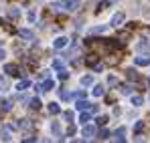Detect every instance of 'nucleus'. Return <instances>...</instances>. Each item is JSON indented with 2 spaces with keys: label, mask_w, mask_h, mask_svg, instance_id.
I'll return each mask as SVG.
<instances>
[{
  "label": "nucleus",
  "mask_w": 150,
  "mask_h": 143,
  "mask_svg": "<svg viewBox=\"0 0 150 143\" xmlns=\"http://www.w3.org/2000/svg\"><path fill=\"white\" fill-rule=\"evenodd\" d=\"M96 133H98V131H96V127H93L91 123H85V125H83V129H81V135H83L85 139H91Z\"/></svg>",
  "instance_id": "1"
},
{
  "label": "nucleus",
  "mask_w": 150,
  "mask_h": 143,
  "mask_svg": "<svg viewBox=\"0 0 150 143\" xmlns=\"http://www.w3.org/2000/svg\"><path fill=\"white\" fill-rule=\"evenodd\" d=\"M79 6H81L79 0H65V10H67V12H77Z\"/></svg>",
  "instance_id": "2"
},
{
  "label": "nucleus",
  "mask_w": 150,
  "mask_h": 143,
  "mask_svg": "<svg viewBox=\"0 0 150 143\" xmlns=\"http://www.w3.org/2000/svg\"><path fill=\"white\" fill-rule=\"evenodd\" d=\"M67 45H69V38L67 36H59V38L53 40V48H65Z\"/></svg>",
  "instance_id": "3"
},
{
  "label": "nucleus",
  "mask_w": 150,
  "mask_h": 143,
  "mask_svg": "<svg viewBox=\"0 0 150 143\" xmlns=\"http://www.w3.org/2000/svg\"><path fill=\"white\" fill-rule=\"evenodd\" d=\"M4 73H8V75H14V77H21V71H18V67H16L14 63H8V65H4Z\"/></svg>",
  "instance_id": "4"
},
{
  "label": "nucleus",
  "mask_w": 150,
  "mask_h": 143,
  "mask_svg": "<svg viewBox=\"0 0 150 143\" xmlns=\"http://www.w3.org/2000/svg\"><path fill=\"white\" fill-rule=\"evenodd\" d=\"M124 22V12H116L114 16H112V26H120V24Z\"/></svg>",
  "instance_id": "5"
},
{
  "label": "nucleus",
  "mask_w": 150,
  "mask_h": 143,
  "mask_svg": "<svg viewBox=\"0 0 150 143\" xmlns=\"http://www.w3.org/2000/svg\"><path fill=\"white\" fill-rule=\"evenodd\" d=\"M89 107H91V103H87L85 99H79V101L75 103V109H77V111H85V109H89Z\"/></svg>",
  "instance_id": "6"
},
{
  "label": "nucleus",
  "mask_w": 150,
  "mask_h": 143,
  "mask_svg": "<svg viewBox=\"0 0 150 143\" xmlns=\"http://www.w3.org/2000/svg\"><path fill=\"white\" fill-rule=\"evenodd\" d=\"M134 63H136L138 67H148L150 65V57H136Z\"/></svg>",
  "instance_id": "7"
},
{
  "label": "nucleus",
  "mask_w": 150,
  "mask_h": 143,
  "mask_svg": "<svg viewBox=\"0 0 150 143\" xmlns=\"http://www.w3.org/2000/svg\"><path fill=\"white\" fill-rule=\"evenodd\" d=\"M53 87H55V81H53V79H45V81H43V85H41V91L45 93V91H51Z\"/></svg>",
  "instance_id": "8"
},
{
  "label": "nucleus",
  "mask_w": 150,
  "mask_h": 143,
  "mask_svg": "<svg viewBox=\"0 0 150 143\" xmlns=\"http://www.w3.org/2000/svg\"><path fill=\"white\" fill-rule=\"evenodd\" d=\"M10 129H18V127H2L0 135H2V139H4V141H10V139H12V137H10Z\"/></svg>",
  "instance_id": "9"
},
{
  "label": "nucleus",
  "mask_w": 150,
  "mask_h": 143,
  "mask_svg": "<svg viewBox=\"0 0 150 143\" xmlns=\"http://www.w3.org/2000/svg\"><path fill=\"white\" fill-rule=\"evenodd\" d=\"M8 89H10V81H8V77L0 75V91H8Z\"/></svg>",
  "instance_id": "10"
},
{
  "label": "nucleus",
  "mask_w": 150,
  "mask_h": 143,
  "mask_svg": "<svg viewBox=\"0 0 150 143\" xmlns=\"http://www.w3.org/2000/svg\"><path fill=\"white\" fill-rule=\"evenodd\" d=\"M16 127L18 129H33V123H30V119H18Z\"/></svg>",
  "instance_id": "11"
},
{
  "label": "nucleus",
  "mask_w": 150,
  "mask_h": 143,
  "mask_svg": "<svg viewBox=\"0 0 150 143\" xmlns=\"http://www.w3.org/2000/svg\"><path fill=\"white\" fill-rule=\"evenodd\" d=\"M89 119H91V111H89V109H85V111L79 115V123H83V125H85V123H89Z\"/></svg>",
  "instance_id": "12"
},
{
  "label": "nucleus",
  "mask_w": 150,
  "mask_h": 143,
  "mask_svg": "<svg viewBox=\"0 0 150 143\" xmlns=\"http://www.w3.org/2000/svg\"><path fill=\"white\" fill-rule=\"evenodd\" d=\"M18 36L25 38V40H33V32H30L28 28H21V30H18Z\"/></svg>",
  "instance_id": "13"
},
{
  "label": "nucleus",
  "mask_w": 150,
  "mask_h": 143,
  "mask_svg": "<svg viewBox=\"0 0 150 143\" xmlns=\"http://www.w3.org/2000/svg\"><path fill=\"white\" fill-rule=\"evenodd\" d=\"M26 87H30V81H28V79H21L18 85H16V91H18V93H21V91H26Z\"/></svg>",
  "instance_id": "14"
},
{
  "label": "nucleus",
  "mask_w": 150,
  "mask_h": 143,
  "mask_svg": "<svg viewBox=\"0 0 150 143\" xmlns=\"http://www.w3.org/2000/svg\"><path fill=\"white\" fill-rule=\"evenodd\" d=\"M124 133H126V129H124V127H120V129L114 133V139H116V141H120V143H124V141H126Z\"/></svg>",
  "instance_id": "15"
},
{
  "label": "nucleus",
  "mask_w": 150,
  "mask_h": 143,
  "mask_svg": "<svg viewBox=\"0 0 150 143\" xmlns=\"http://www.w3.org/2000/svg\"><path fill=\"white\" fill-rule=\"evenodd\" d=\"M85 65L96 67V65H98V54H93V52H91V54H87V57H85Z\"/></svg>",
  "instance_id": "16"
},
{
  "label": "nucleus",
  "mask_w": 150,
  "mask_h": 143,
  "mask_svg": "<svg viewBox=\"0 0 150 143\" xmlns=\"http://www.w3.org/2000/svg\"><path fill=\"white\" fill-rule=\"evenodd\" d=\"M51 133H53V135H57V137H61V127H59V123H57V121H53V123H51ZM61 139H63V137H61Z\"/></svg>",
  "instance_id": "17"
},
{
  "label": "nucleus",
  "mask_w": 150,
  "mask_h": 143,
  "mask_svg": "<svg viewBox=\"0 0 150 143\" xmlns=\"http://www.w3.org/2000/svg\"><path fill=\"white\" fill-rule=\"evenodd\" d=\"M81 85H83V87L93 85V77H91V75H83V77H81Z\"/></svg>",
  "instance_id": "18"
},
{
  "label": "nucleus",
  "mask_w": 150,
  "mask_h": 143,
  "mask_svg": "<svg viewBox=\"0 0 150 143\" xmlns=\"http://www.w3.org/2000/svg\"><path fill=\"white\" fill-rule=\"evenodd\" d=\"M103 93H105V87L103 85H96L93 87V97H103Z\"/></svg>",
  "instance_id": "19"
},
{
  "label": "nucleus",
  "mask_w": 150,
  "mask_h": 143,
  "mask_svg": "<svg viewBox=\"0 0 150 143\" xmlns=\"http://www.w3.org/2000/svg\"><path fill=\"white\" fill-rule=\"evenodd\" d=\"M49 111H51V115H59V113H61L59 103H49Z\"/></svg>",
  "instance_id": "20"
},
{
  "label": "nucleus",
  "mask_w": 150,
  "mask_h": 143,
  "mask_svg": "<svg viewBox=\"0 0 150 143\" xmlns=\"http://www.w3.org/2000/svg\"><path fill=\"white\" fill-rule=\"evenodd\" d=\"M142 103H144V97L142 95H132V105L134 107H140Z\"/></svg>",
  "instance_id": "21"
},
{
  "label": "nucleus",
  "mask_w": 150,
  "mask_h": 143,
  "mask_svg": "<svg viewBox=\"0 0 150 143\" xmlns=\"http://www.w3.org/2000/svg\"><path fill=\"white\" fill-rule=\"evenodd\" d=\"M105 28H108V26H93V28H89V32H91V34H103Z\"/></svg>",
  "instance_id": "22"
},
{
  "label": "nucleus",
  "mask_w": 150,
  "mask_h": 143,
  "mask_svg": "<svg viewBox=\"0 0 150 143\" xmlns=\"http://www.w3.org/2000/svg\"><path fill=\"white\" fill-rule=\"evenodd\" d=\"M28 103H30V105H28L30 109H35V111H39V109H41V101H39V99H30Z\"/></svg>",
  "instance_id": "23"
},
{
  "label": "nucleus",
  "mask_w": 150,
  "mask_h": 143,
  "mask_svg": "<svg viewBox=\"0 0 150 143\" xmlns=\"http://www.w3.org/2000/svg\"><path fill=\"white\" fill-rule=\"evenodd\" d=\"M0 109H2V111H10V109H12V101H4V99H2Z\"/></svg>",
  "instance_id": "24"
},
{
  "label": "nucleus",
  "mask_w": 150,
  "mask_h": 143,
  "mask_svg": "<svg viewBox=\"0 0 150 143\" xmlns=\"http://www.w3.org/2000/svg\"><path fill=\"white\" fill-rule=\"evenodd\" d=\"M53 69H55V71H63V69H65L63 61H59V59H57V61H53Z\"/></svg>",
  "instance_id": "25"
},
{
  "label": "nucleus",
  "mask_w": 150,
  "mask_h": 143,
  "mask_svg": "<svg viewBox=\"0 0 150 143\" xmlns=\"http://www.w3.org/2000/svg\"><path fill=\"white\" fill-rule=\"evenodd\" d=\"M108 137H110V131H108V129H101L100 133H98V139H101V141L108 139Z\"/></svg>",
  "instance_id": "26"
},
{
  "label": "nucleus",
  "mask_w": 150,
  "mask_h": 143,
  "mask_svg": "<svg viewBox=\"0 0 150 143\" xmlns=\"http://www.w3.org/2000/svg\"><path fill=\"white\" fill-rule=\"evenodd\" d=\"M61 99H63V101H69V99H73V93H67V91H61Z\"/></svg>",
  "instance_id": "27"
},
{
  "label": "nucleus",
  "mask_w": 150,
  "mask_h": 143,
  "mask_svg": "<svg viewBox=\"0 0 150 143\" xmlns=\"http://www.w3.org/2000/svg\"><path fill=\"white\" fill-rule=\"evenodd\" d=\"M105 123H108V115H101V117H98V125H100V127H103Z\"/></svg>",
  "instance_id": "28"
},
{
  "label": "nucleus",
  "mask_w": 150,
  "mask_h": 143,
  "mask_svg": "<svg viewBox=\"0 0 150 143\" xmlns=\"http://www.w3.org/2000/svg\"><path fill=\"white\" fill-rule=\"evenodd\" d=\"M142 129H144V123H142V121H138V123H136V127H134V131H136V133H140Z\"/></svg>",
  "instance_id": "29"
},
{
  "label": "nucleus",
  "mask_w": 150,
  "mask_h": 143,
  "mask_svg": "<svg viewBox=\"0 0 150 143\" xmlns=\"http://www.w3.org/2000/svg\"><path fill=\"white\" fill-rule=\"evenodd\" d=\"M63 117H65V121H73V113H71V111H65Z\"/></svg>",
  "instance_id": "30"
},
{
  "label": "nucleus",
  "mask_w": 150,
  "mask_h": 143,
  "mask_svg": "<svg viewBox=\"0 0 150 143\" xmlns=\"http://www.w3.org/2000/svg\"><path fill=\"white\" fill-rule=\"evenodd\" d=\"M67 77H69V75H67V71H65V69H63V71H59V79H61V81H65Z\"/></svg>",
  "instance_id": "31"
},
{
  "label": "nucleus",
  "mask_w": 150,
  "mask_h": 143,
  "mask_svg": "<svg viewBox=\"0 0 150 143\" xmlns=\"http://www.w3.org/2000/svg\"><path fill=\"white\" fill-rule=\"evenodd\" d=\"M122 93H124V95H130V93H132V87H130V85H124Z\"/></svg>",
  "instance_id": "32"
},
{
  "label": "nucleus",
  "mask_w": 150,
  "mask_h": 143,
  "mask_svg": "<svg viewBox=\"0 0 150 143\" xmlns=\"http://www.w3.org/2000/svg\"><path fill=\"white\" fill-rule=\"evenodd\" d=\"M10 16H12V18H18V16H21V12H18L16 8H12V10H10Z\"/></svg>",
  "instance_id": "33"
},
{
  "label": "nucleus",
  "mask_w": 150,
  "mask_h": 143,
  "mask_svg": "<svg viewBox=\"0 0 150 143\" xmlns=\"http://www.w3.org/2000/svg\"><path fill=\"white\" fill-rule=\"evenodd\" d=\"M108 83H110L112 87H116V85H118V79H116V77H110V79H108Z\"/></svg>",
  "instance_id": "34"
},
{
  "label": "nucleus",
  "mask_w": 150,
  "mask_h": 143,
  "mask_svg": "<svg viewBox=\"0 0 150 143\" xmlns=\"http://www.w3.org/2000/svg\"><path fill=\"white\" fill-rule=\"evenodd\" d=\"M128 77H130V79H138V75H136L134 69H130V71H128Z\"/></svg>",
  "instance_id": "35"
},
{
  "label": "nucleus",
  "mask_w": 150,
  "mask_h": 143,
  "mask_svg": "<svg viewBox=\"0 0 150 143\" xmlns=\"http://www.w3.org/2000/svg\"><path fill=\"white\" fill-rule=\"evenodd\" d=\"M26 18H28L30 22H35V18H37V14H35V12H28V16H26Z\"/></svg>",
  "instance_id": "36"
},
{
  "label": "nucleus",
  "mask_w": 150,
  "mask_h": 143,
  "mask_svg": "<svg viewBox=\"0 0 150 143\" xmlns=\"http://www.w3.org/2000/svg\"><path fill=\"white\" fill-rule=\"evenodd\" d=\"M25 141H26V143H30V141H37V137H33V135H30V137H25Z\"/></svg>",
  "instance_id": "37"
},
{
  "label": "nucleus",
  "mask_w": 150,
  "mask_h": 143,
  "mask_svg": "<svg viewBox=\"0 0 150 143\" xmlns=\"http://www.w3.org/2000/svg\"><path fill=\"white\" fill-rule=\"evenodd\" d=\"M75 97H77V99H85V93H83V91H79V93H77Z\"/></svg>",
  "instance_id": "38"
},
{
  "label": "nucleus",
  "mask_w": 150,
  "mask_h": 143,
  "mask_svg": "<svg viewBox=\"0 0 150 143\" xmlns=\"http://www.w3.org/2000/svg\"><path fill=\"white\" fill-rule=\"evenodd\" d=\"M4 57H6V52H4V50H2V48H0V63H2V61H4Z\"/></svg>",
  "instance_id": "39"
}]
</instances>
